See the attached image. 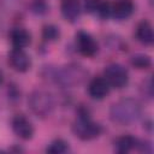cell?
Returning a JSON list of instances; mask_svg holds the SVG:
<instances>
[{
    "label": "cell",
    "instance_id": "1",
    "mask_svg": "<svg viewBox=\"0 0 154 154\" xmlns=\"http://www.w3.org/2000/svg\"><path fill=\"white\" fill-rule=\"evenodd\" d=\"M142 116L141 103L132 97H125L111 106L109 117L112 122L120 125H130L140 119Z\"/></svg>",
    "mask_w": 154,
    "mask_h": 154
},
{
    "label": "cell",
    "instance_id": "2",
    "mask_svg": "<svg viewBox=\"0 0 154 154\" xmlns=\"http://www.w3.org/2000/svg\"><path fill=\"white\" fill-rule=\"evenodd\" d=\"M72 132L82 141H90L101 135L102 128L90 119L88 112H79L78 118L72 124Z\"/></svg>",
    "mask_w": 154,
    "mask_h": 154
},
{
    "label": "cell",
    "instance_id": "3",
    "mask_svg": "<svg viewBox=\"0 0 154 154\" xmlns=\"http://www.w3.org/2000/svg\"><path fill=\"white\" fill-rule=\"evenodd\" d=\"M88 71L79 64H69L57 70L54 78L61 87H76L79 85L87 78Z\"/></svg>",
    "mask_w": 154,
    "mask_h": 154
},
{
    "label": "cell",
    "instance_id": "4",
    "mask_svg": "<svg viewBox=\"0 0 154 154\" xmlns=\"http://www.w3.org/2000/svg\"><path fill=\"white\" fill-rule=\"evenodd\" d=\"M28 103L31 112L40 118L49 117L55 106L52 94L46 90H34L28 99Z\"/></svg>",
    "mask_w": 154,
    "mask_h": 154
},
{
    "label": "cell",
    "instance_id": "5",
    "mask_svg": "<svg viewBox=\"0 0 154 154\" xmlns=\"http://www.w3.org/2000/svg\"><path fill=\"white\" fill-rule=\"evenodd\" d=\"M105 79L109 84V87L116 89H122L126 87L129 82V73L128 70L117 63L109 64L105 69Z\"/></svg>",
    "mask_w": 154,
    "mask_h": 154
},
{
    "label": "cell",
    "instance_id": "6",
    "mask_svg": "<svg viewBox=\"0 0 154 154\" xmlns=\"http://www.w3.org/2000/svg\"><path fill=\"white\" fill-rule=\"evenodd\" d=\"M76 43H77L78 52L84 57L91 58L97 53V49H99L97 48V43L94 40V37L90 34H88L87 31L81 30V31L77 32Z\"/></svg>",
    "mask_w": 154,
    "mask_h": 154
},
{
    "label": "cell",
    "instance_id": "7",
    "mask_svg": "<svg viewBox=\"0 0 154 154\" xmlns=\"http://www.w3.org/2000/svg\"><path fill=\"white\" fill-rule=\"evenodd\" d=\"M8 63L13 70L18 72H26L31 66V60L23 48L13 47L8 53Z\"/></svg>",
    "mask_w": 154,
    "mask_h": 154
},
{
    "label": "cell",
    "instance_id": "8",
    "mask_svg": "<svg viewBox=\"0 0 154 154\" xmlns=\"http://www.w3.org/2000/svg\"><path fill=\"white\" fill-rule=\"evenodd\" d=\"M12 130L18 137H20L22 140H25V141L31 140L35 134V129H34L31 122L23 114H17L13 117Z\"/></svg>",
    "mask_w": 154,
    "mask_h": 154
},
{
    "label": "cell",
    "instance_id": "9",
    "mask_svg": "<svg viewBox=\"0 0 154 154\" xmlns=\"http://www.w3.org/2000/svg\"><path fill=\"white\" fill-rule=\"evenodd\" d=\"M109 88L105 77H95L88 84V94L94 100H102L108 95Z\"/></svg>",
    "mask_w": 154,
    "mask_h": 154
},
{
    "label": "cell",
    "instance_id": "10",
    "mask_svg": "<svg viewBox=\"0 0 154 154\" xmlns=\"http://www.w3.org/2000/svg\"><path fill=\"white\" fill-rule=\"evenodd\" d=\"M60 11L63 17L67 22L75 23L81 16V5L77 0H63L60 5Z\"/></svg>",
    "mask_w": 154,
    "mask_h": 154
},
{
    "label": "cell",
    "instance_id": "11",
    "mask_svg": "<svg viewBox=\"0 0 154 154\" xmlns=\"http://www.w3.org/2000/svg\"><path fill=\"white\" fill-rule=\"evenodd\" d=\"M135 10V5L131 0H118L111 7V16H113L118 20H123L129 18Z\"/></svg>",
    "mask_w": 154,
    "mask_h": 154
},
{
    "label": "cell",
    "instance_id": "12",
    "mask_svg": "<svg viewBox=\"0 0 154 154\" xmlns=\"http://www.w3.org/2000/svg\"><path fill=\"white\" fill-rule=\"evenodd\" d=\"M10 40L16 48H25L31 42V35L28 30L23 28L12 29L10 32Z\"/></svg>",
    "mask_w": 154,
    "mask_h": 154
},
{
    "label": "cell",
    "instance_id": "13",
    "mask_svg": "<svg viewBox=\"0 0 154 154\" xmlns=\"http://www.w3.org/2000/svg\"><path fill=\"white\" fill-rule=\"evenodd\" d=\"M136 37L137 40L146 45L150 46L154 42V32H153V26L148 20H142L136 29Z\"/></svg>",
    "mask_w": 154,
    "mask_h": 154
},
{
    "label": "cell",
    "instance_id": "14",
    "mask_svg": "<svg viewBox=\"0 0 154 154\" xmlns=\"http://www.w3.org/2000/svg\"><path fill=\"white\" fill-rule=\"evenodd\" d=\"M137 142H138V140L135 138L134 136L124 135V136H122V137L116 140V142H114V150L117 153H119V154H126L130 150L136 148Z\"/></svg>",
    "mask_w": 154,
    "mask_h": 154
},
{
    "label": "cell",
    "instance_id": "15",
    "mask_svg": "<svg viewBox=\"0 0 154 154\" xmlns=\"http://www.w3.org/2000/svg\"><path fill=\"white\" fill-rule=\"evenodd\" d=\"M130 63L134 67H136L138 70H146L152 66V58L147 54L137 53L130 58Z\"/></svg>",
    "mask_w": 154,
    "mask_h": 154
},
{
    "label": "cell",
    "instance_id": "16",
    "mask_svg": "<svg viewBox=\"0 0 154 154\" xmlns=\"http://www.w3.org/2000/svg\"><path fill=\"white\" fill-rule=\"evenodd\" d=\"M60 37V30L57 25L54 24H48L45 25L42 29V38L46 42H54L57 40H59Z\"/></svg>",
    "mask_w": 154,
    "mask_h": 154
},
{
    "label": "cell",
    "instance_id": "17",
    "mask_svg": "<svg viewBox=\"0 0 154 154\" xmlns=\"http://www.w3.org/2000/svg\"><path fill=\"white\" fill-rule=\"evenodd\" d=\"M67 150H69V143L61 138L54 140L46 149V152L51 154H63V153H66Z\"/></svg>",
    "mask_w": 154,
    "mask_h": 154
},
{
    "label": "cell",
    "instance_id": "18",
    "mask_svg": "<svg viewBox=\"0 0 154 154\" xmlns=\"http://www.w3.org/2000/svg\"><path fill=\"white\" fill-rule=\"evenodd\" d=\"M31 8L32 12L36 14H45L48 12V4L46 2V0H34L31 4Z\"/></svg>",
    "mask_w": 154,
    "mask_h": 154
},
{
    "label": "cell",
    "instance_id": "19",
    "mask_svg": "<svg viewBox=\"0 0 154 154\" xmlns=\"http://www.w3.org/2000/svg\"><path fill=\"white\" fill-rule=\"evenodd\" d=\"M101 1L102 0H85V4H84L85 11L89 12V13H95L96 10L99 8Z\"/></svg>",
    "mask_w": 154,
    "mask_h": 154
},
{
    "label": "cell",
    "instance_id": "20",
    "mask_svg": "<svg viewBox=\"0 0 154 154\" xmlns=\"http://www.w3.org/2000/svg\"><path fill=\"white\" fill-rule=\"evenodd\" d=\"M1 82H2V75H1V72H0V84H1Z\"/></svg>",
    "mask_w": 154,
    "mask_h": 154
}]
</instances>
